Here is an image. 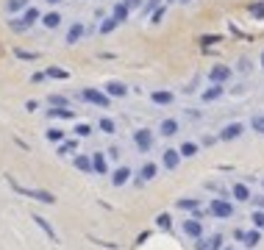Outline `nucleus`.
Returning a JSON list of instances; mask_svg holds the SVG:
<instances>
[{
  "label": "nucleus",
  "mask_w": 264,
  "mask_h": 250,
  "mask_svg": "<svg viewBox=\"0 0 264 250\" xmlns=\"http://www.w3.org/2000/svg\"><path fill=\"white\" fill-rule=\"evenodd\" d=\"M262 67H264V53H262Z\"/></svg>",
  "instance_id": "44"
},
{
  "label": "nucleus",
  "mask_w": 264,
  "mask_h": 250,
  "mask_svg": "<svg viewBox=\"0 0 264 250\" xmlns=\"http://www.w3.org/2000/svg\"><path fill=\"white\" fill-rule=\"evenodd\" d=\"M208 250H222V236H220V234L208 239Z\"/></svg>",
  "instance_id": "39"
},
{
  "label": "nucleus",
  "mask_w": 264,
  "mask_h": 250,
  "mask_svg": "<svg viewBox=\"0 0 264 250\" xmlns=\"http://www.w3.org/2000/svg\"><path fill=\"white\" fill-rule=\"evenodd\" d=\"M34 220H36V225H39V228L45 231V234H48L50 239H53V242H56V231H53V228H50V225H48V220H45V217H34Z\"/></svg>",
  "instance_id": "32"
},
{
  "label": "nucleus",
  "mask_w": 264,
  "mask_h": 250,
  "mask_svg": "<svg viewBox=\"0 0 264 250\" xmlns=\"http://www.w3.org/2000/svg\"><path fill=\"white\" fill-rule=\"evenodd\" d=\"M133 145H136L139 153H147L153 147V131L150 128H139V131H133Z\"/></svg>",
  "instance_id": "4"
},
{
  "label": "nucleus",
  "mask_w": 264,
  "mask_h": 250,
  "mask_svg": "<svg viewBox=\"0 0 264 250\" xmlns=\"http://www.w3.org/2000/svg\"><path fill=\"white\" fill-rule=\"evenodd\" d=\"M97 125H100V131H103V133H114V131H117V125H114V120H109V117H103V120H100Z\"/></svg>",
  "instance_id": "33"
},
{
  "label": "nucleus",
  "mask_w": 264,
  "mask_h": 250,
  "mask_svg": "<svg viewBox=\"0 0 264 250\" xmlns=\"http://www.w3.org/2000/svg\"><path fill=\"white\" fill-rule=\"evenodd\" d=\"M159 6H161V0H147V3H145V6H142V8H145V11L150 14V11H156V8H159Z\"/></svg>",
  "instance_id": "40"
},
{
  "label": "nucleus",
  "mask_w": 264,
  "mask_h": 250,
  "mask_svg": "<svg viewBox=\"0 0 264 250\" xmlns=\"http://www.w3.org/2000/svg\"><path fill=\"white\" fill-rule=\"evenodd\" d=\"M250 220H253V225H256L259 231H264V211H262V208H256V211H253V217H250Z\"/></svg>",
  "instance_id": "36"
},
{
  "label": "nucleus",
  "mask_w": 264,
  "mask_h": 250,
  "mask_svg": "<svg viewBox=\"0 0 264 250\" xmlns=\"http://www.w3.org/2000/svg\"><path fill=\"white\" fill-rule=\"evenodd\" d=\"M231 67H225V64H214V67L208 69V81L211 83H228L231 81Z\"/></svg>",
  "instance_id": "5"
},
{
  "label": "nucleus",
  "mask_w": 264,
  "mask_h": 250,
  "mask_svg": "<svg viewBox=\"0 0 264 250\" xmlns=\"http://www.w3.org/2000/svg\"><path fill=\"white\" fill-rule=\"evenodd\" d=\"M75 133H78V136H89V133H92V125L78 123V125H75Z\"/></svg>",
  "instance_id": "38"
},
{
  "label": "nucleus",
  "mask_w": 264,
  "mask_h": 250,
  "mask_svg": "<svg viewBox=\"0 0 264 250\" xmlns=\"http://www.w3.org/2000/svg\"><path fill=\"white\" fill-rule=\"evenodd\" d=\"M48 117H53V120H72V117H75V111H72V109H50V106H48Z\"/></svg>",
  "instance_id": "22"
},
{
  "label": "nucleus",
  "mask_w": 264,
  "mask_h": 250,
  "mask_svg": "<svg viewBox=\"0 0 264 250\" xmlns=\"http://www.w3.org/2000/svg\"><path fill=\"white\" fill-rule=\"evenodd\" d=\"M250 128L256 133H264V114H256V117L250 120Z\"/></svg>",
  "instance_id": "34"
},
{
  "label": "nucleus",
  "mask_w": 264,
  "mask_h": 250,
  "mask_svg": "<svg viewBox=\"0 0 264 250\" xmlns=\"http://www.w3.org/2000/svg\"><path fill=\"white\" fill-rule=\"evenodd\" d=\"M242 133H245V125L242 123H228L220 131V136H217V139H220V142H234V139H239Z\"/></svg>",
  "instance_id": "6"
},
{
  "label": "nucleus",
  "mask_w": 264,
  "mask_h": 250,
  "mask_svg": "<svg viewBox=\"0 0 264 250\" xmlns=\"http://www.w3.org/2000/svg\"><path fill=\"white\" fill-rule=\"evenodd\" d=\"M175 206H178L181 211H200V200H198V197H181Z\"/></svg>",
  "instance_id": "19"
},
{
  "label": "nucleus",
  "mask_w": 264,
  "mask_h": 250,
  "mask_svg": "<svg viewBox=\"0 0 264 250\" xmlns=\"http://www.w3.org/2000/svg\"><path fill=\"white\" fill-rule=\"evenodd\" d=\"M208 211H211L217 220H228V217H234V206H231L228 200H222V197H214V200L208 203Z\"/></svg>",
  "instance_id": "3"
},
{
  "label": "nucleus",
  "mask_w": 264,
  "mask_h": 250,
  "mask_svg": "<svg viewBox=\"0 0 264 250\" xmlns=\"http://www.w3.org/2000/svg\"><path fill=\"white\" fill-rule=\"evenodd\" d=\"M150 100H153L156 106H170V103L175 100V95H173V92H167V89H156V92L150 95Z\"/></svg>",
  "instance_id": "14"
},
{
  "label": "nucleus",
  "mask_w": 264,
  "mask_h": 250,
  "mask_svg": "<svg viewBox=\"0 0 264 250\" xmlns=\"http://www.w3.org/2000/svg\"><path fill=\"white\" fill-rule=\"evenodd\" d=\"M225 250H231V248H225Z\"/></svg>",
  "instance_id": "46"
},
{
  "label": "nucleus",
  "mask_w": 264,
  "mask_h": 250,
  "mask_svg": "<svg viewBox=\"0 0 264 250\" xmlns=\"http://www.w3.org/2000/svg\"><path fill=\"white\" fill-rule=\"evenodd\" d=\"M106 95L109 97H125L128 95V86H125L123 81H109L106 83Z\"/></svg>",
  "instance_id": "13"
},
{
  "label": "nucleus",
  "mask_w": 264,
  "mask_h": 250,
  "mask_svg": "<svg viewBox=\"0 0 264 250\" xmlns=\"http://www.w3.org/2000/svg\"><path fill=\"white\" fill-rule=\"evenodd\" d=\"M231 194H234L239 203H245V200H250V189H248V184H234V189H231Z\"/></svg>",
  "instance_id": "21"
},
{
  "label": "nucleus",
  "mask_w": 264,
  "mask_h": 250,
  "mask_svg": "<svg viewBox=\"0 0 264 250\" xmlns=\"http://www.w3.org/2000/svg\"><path fill=\"white\" fill-rule=\"evenodd\" d=\"M234 236L239 239V242H245L248 248H256V245L262 242V231H259V228L256 231H239V228H236Z\"/></svg>",
  "instance_id": "7"
},
{
  "label": "nucleus",
  "mask_w": 264,
  "mask_h": 250,
  "mask_svg": "<svg viewBox=\"0 0 264 250\" xmlns=\"http://www.w3.org/2000/svg\"><path fill=\"white\" fill-rule=\"evenodd\" d=\"M164 11H167L164 6H159V8H156V11H153V17H150V22H153V25H159V22L164 20Z\"/></svg>",
  "instance_id": "37"
},
{
  "label": "nucleus",
  "mask_w": 264,
  "mask_h": 250,
  "mask_svg": "<svg viewBox=\"0 0 264 250\" xmlns=\"http://www.w3.org/2000/svg\"><path fill=\"white\" fill-rule=\"evenodd\" d=\"M48 3H50V6H59V3H62V0H48Z\"/></svg>",
  "instance_id": "43"
},
{
  "label": "nucleus",
  "mask_w": 264,
  "mask_h": 250,
  "mask_svg": "<svg viewBox=\"0 0 264 250\" xmlns=\"http://www.w3.org/2000/svg\"><path fill=\"white\" fill-rule=\"evenodd\" d=\"M83 22H72L69 25V31H67V45H75V42H81V36H83Z\"/></svg>",
  "instance_id": "16"
},
{
  "label": "nucleus",
  "mask_w": 264,
  "mask_h": 250,
  "mask_svg": "<svg viewBox=\"0 0 264 250\" xmlns=\"http://www.w3.org/2000/svg\"><path fill=\"white\" fill-rule=\"evenodd\" d=\"M28 6H31V0H6V11H8V14L25 11Z\"/></svg>",
  "instance_id": "23"
},
{
  "label": "nucleus",
  "mask_w": 264,
  "mask_h": 250,
  "mask_svg": "<svg viewBox=\"0 0 264 250\" xmlns=\"http://www.w3.org/2000/svg\"><path fill=\"white\" fill-rule=\"evenodd\" d=\"M123 3H125V6H128V8H131V11H133V8H142V6H145L142 0H123Z\"/></svg>",
  "instance_id": "41"
},
{
  "label": "nucleus",
  "mask_w": 264,
  "mask_h": 250,
  "mask_svg": "<svg viewBox=\"0 0 264 250\" xmlns=\"http://www.w3.org/2000/svg\"><path fill=\"white\" fill-rule=\"evenodd\" d=\"M128 181H131V170H128V167H117V170L111 173V184H114V187H125Z\"/></svg>",
  "instance_id": "12"
},
{
  "label": "nucleus",
  "mask_w": 264,
  "mask_h": 250,
  "mask_svg": "<svg viewBox=\"0 0 264 250\" xmlns=\"http://www.w3.org/2000/svg\"><path fill=\"white\" fill-rule=\"evenodd\" d=\"M178 153H181V159H192V156H198V145L195 142H184L178 147Z\"/></svg>",
  "instance_id": "28"
},
{
  "label": "nucleus",
  "mask_w": 264,
  "mask_h": 250,
  "mask_svg": "<svg viewBox=\"0 0 264 250\" xmlns=\"http://www.w3.org/2000/svg\"><path fill=\"white\" fill-rule=\"evenodd\" d=\"M161 164H164L167 170H175V167L181 164V153H178V150H173V147H167L164 156H161Z\"/></svg>",
  "instance_id": "10"
},
{
  "label": "nucleus",
  "mask_w": 264,
  "mask_h": 250,
  "mask_svg": "<svg viewBox=\"0 0 264 250\" xmlns=\"http://www.w3.org/2000/svg\"><path fill=\"white\" fill-rule=\"evenodd\" d=\"M156 225H159V228H164V231H170L173 217H170V214H159V217H156Z\"/></svg>",
  "instance_id": "35"
},
{
  "label": "nucleus",
  "mask_w": 264,
  "mask_h": 250,
  "mask_svg": "<svg viewBox=\"0 0 264 250\" xmlns=\"http://www.w3.org/2000/svg\"><path fill=\"white\" fill-rule=\"evenodd\" d=\"M92 173H97V175L109 173V161H106L103 153H92Z\"/></svg>",
  "instance_id": "11"
},
{
  "label": "nucleus",
  "mask_w": 264,
  "mask_h": 250,
  "mask_svg": "<svg viewBox=\"0 0 264 250\" xmlns=\"http://www.w3.org/2000/svg\"><path fill=\"white\" fill-rule=\"evenodd\" d=\"M78 150V139H64L62 145H59V156H69V153Z\"/></svg>",
  "instance_id": "26"
},
{
  "label": "nucleus",
  "mask_w": 264,
  "mask_h": 250,
  "mask_svg": "<svg viewBox=\"0 0 264 250\" xmlns=\"http://www.w3.org/2000/svg\"><path fill=\"white\" fill-rule=\"evenodd\" d=\"M48 106L50 109H69V100L64 95H48Z\"/></svg>",
  "instance_id": "25"
},
{
  "label": "nucleus",
  "mask_w": 264,
  "mask_h": 250,
  "mask_svg": "<svg viewBox=\"0 0 264 250\" xmlns=\"http://www.w3.org/2000/svg\"><path fill=\"white\" fill-rule=\"evenodd\" d=\"M42 25L50 28V31H53V28H59V25H62V14H59V11H48V14H42Z\"/></svg>",
  "instance_id": "18"
},
{
  "label": "nucleus",
  "mask_w": 264,
  "mask_h": 250,
  "mask_svg": "<svg viewBox=\"0 0 264 250\" xmlns=\"http://www.w3.org/2000/svg\"><path fill=\"white\" fill-rule=\"evenodd\" d=\"M128 14H131V8L125 6V3H117V6H114V11H111V17H114L117 22H125V20H128Z\"/></svg>",
  "instance_id": "27"
},
{
  "label": "nucleus",
  "mask_w": 264,
  "mask_h": 250,
  "mask_svg": "<svg viewBox=\"0 0 264 250\" xmlns=\"http://www.w3.org/2000/svg\"><path fill=\"white\" fill-rule=\"evenodd\" d=\"M178 3H189V0H178Z\"/></svg>",
  "instance_id": "45"
},
{
  "label": "nucleus",
  "mask_w": 264,
  "mask_h": 250,
  "mask_svg": "<svg viewBox=\"0 0 264 250\" xmlns=\"http://www.w3.org/2000/svg\"><path fill=\"white\" fill-rule=\"evenodd\" d=\"M117 25H120V22L114 20V17H106V20L100 22V34H111V31H114Z\"/></svg>",
  "instance_id": "31"
},
{
  "label": "nucleus",
  "mask_w": 264,
  "mask_h": 250,
  "mask_svg": "<svg viewBox=\"0 0 264 250\" xmlns=\"http://www.w3.org/2000/svg\"><path fill=\"white\" fill-rule=\"evenodd\" d=\"M72 164H75V170H81V173H92V156H75Z\"/></svg>",
  "instance_id": "24"
},
{
  "label": "nucleus",
  "mask_w": 264,
  "mask_h": 250,
  "mask_svg": "<svg viewBox=\"0 0 264 250\" xmlns=\"http://www.w3.org/2000/svg\"><path fill=\"white\" fill-rule=\"evenodd\" d=\"M250 200L256 203V208H262V211H264V194H259V197H250Z\"/></svg>",
  "instance_id": "42"
},
{
  "label": "nucleus",
  "mask_w": 264,
  "mask_h": 250,
  "mask_svg": "<svg viewBox=\"0 0 264 250\" xmlns=\"http://www.w3.org/2000/svg\"><path fill=\"white\" fill-rule=\"evenodd\" d=\"M81 100H86V103L97 106V109H109V106H111V97L106 95V92L95 89V86H86V89L81 92Z\"/></svg>",
  "instance_id": "2"
},
{
  "label": "nucleus",
  "mask_w": 264,
  "mask_h": 250,
  "mask_svg": "<svg viewBox=\"0 0 264 250\" xmlns=\"http://www.w3.org/2000/svg\"><path fill=\"white\" fill-rule=\"evenodd\" d=\"M20 192H25L28 197H36V200H42V203H56V197L50 192H42V189H20Z\"/></svg>",
  "instance_id": "20"
},
{
  "label": "nucleus",
  "mask_w": 264,
  "mask_h": 250,
  "mask_svg": "<svg viewBox=\"0 0 264 250\" xmlns=\"http://www.w3.org/2000/svg\"><path fill=\"white\" fill-rule=\"evenodd\" d=\"M200 97H203V103H214V100H220L222 97V83H211Z\"/></svg>",
  "instance_id": "15"
},
{
  "label": "nucleus",
  "mask_w": 264,
  "mask_h": 250,
  "mask_svg": "<svg viewBox=\"0 0 264 250\" xmlns=\"http://www.w3.org/2000/svg\"><path fill=\"white\" fill-rule=\"evenodd\" d=\"M45 75H48V78H59V81H64V78H69V72H67V69H62V67H50V69H45Z\"/></svg>",
  "instance_id": "29"
},
{
  "label": "nucleus",
  "mask_w": 264,
  "mask_h": 250,
  "mask_svg": "<svg viewBox=\"0 0 264 250\" xmlns=\"http://www.w3.org/2000/svg\"><path fill=\"white\" fill-rule=\"evenodd\" d=\"M161 136H175L178 133V120H173V117H167V120H161Z\"/></svg>",
  "instance_id": "17"
},
{
  "label": "nucleus",
  "mask_w": 264,
  "mask_h": 250,
  "mask_svg": "<svg viewBox=\"0 0 264 250\" xmlns=\"http://www.w3.org/2000/svg\"><path fill=\"white\" fill-rule=\"evenodd\" d=\"M156 173H159V167L153 164V161H145V164H142V170H139L136 187H142V184H147V181H153V178H156Z\"/></svg>",
  "instance_id": "9"
},
{
  "label": "nucleus",
  "mask_w": 264,
  "mask_h": 250,
  "mask_svg": "<svg viewBox=\"0 0 264 250\" xmlns=\"http://www.w3.org/2000/svg\"><path fill=\"white\" fill-rule=\"evenodd\" d=\"M184 234L192 236V239H200V236H203V222L198 220V217H189V220H184Z\"/></svg>",
  "instance_id": "8"
},
{
  "label": "nucleus",
  "mask_w": 264,
  "mask_h": 250,
  "mask_svg": "<svg viewBox=\"0 0 264 250\" xmlns=\"http://www.w3.org/2000/svg\"><path fill=\"white\" fill-rule=\"evenodd\" d=\"M36 20H42L39 8H36V6H28L25 11H22V17H20V20H11V22H8V25H11V31H17V34H22V31H28V28L34 25Z\"/></svg>",
  "instance_id": "1"
},
{
  "label": "nucleus",
  "mask_w": 264,
  "mask_h": 250,
  "mask_svg": "<svg viewBox=\"0 0 264 250\" xmlns=\"http://www.w3.org/2000/svg\"><path fill=\"white\" fill-rule=\"evenodd\" d=\"M45 136H48V142H59V145L64 142V131H62V128H48Z\"/></svg>",
  "instance_id": "30"
}]
</instances>
